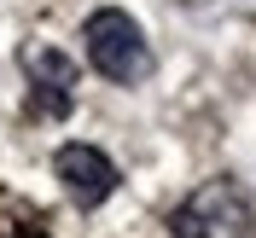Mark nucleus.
Masks as SVG:
<instances>
[{"mask_svg":"<svg viewBox=\"0 0 256 238\" xmlns=\"http://www.w3.org/2000/svg\"><path fill=\"white\" fill-rule=\"evenodd\" d=\"M82 41H88V64H94L105 81L134 87V81L152 76V47H146V29L122 12V6H99V12L82 23Z\"/></svg>","mask_w":256,"mask_h":238,"instance_id":"nucleus-1","label":"nucleus"},{"mask_svg":"<svg viewBox=\"0 0 256 238\" xmlns=\"http://www.w3.org/2000/svg\"><path fill=\"white\" fill-rule=\"evenodd\" d=\"M175 238H256V204L239 180H204L169 215Z\"/></svg>","mask_w":256,"mask_h":238,"instance_id":"nucleus-2","label":"nucleus"},{"mask_svg":"<svg viewBox=\"0 0 256 238\" xmlns=\"http://www.w3.org/2000/svg\"><path fill=\"white\" fill-rule=\"evenodd\" d=\"M52 175L64 180V192H70L82 209H99L116 186H122L116 163L105 157L99 145H58V157H52Z\"/></svg>","mask_w":256,"mask_h":238,"instance_id":"nucleus-3","label":"nucleus"},{"mask_svg":"<svg viewBox=\"0 0 256 238\" xmlns=\"http://www.w3.org/2000/svg\"><path fill=\"white\" fill-rule=\"evenodd\" d=\"M24 70H30V87H35V105L47 116L70 111V87H76V64L64 58L58 47H30L24 52Z\"/></svg>","mask_w":256,"mask_h":238,"instance_id":"nucleus-4","label":"nucleus"}]
</instances>
